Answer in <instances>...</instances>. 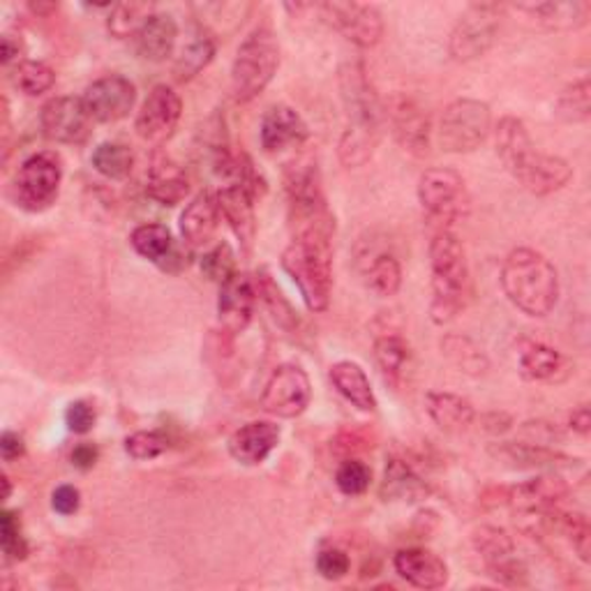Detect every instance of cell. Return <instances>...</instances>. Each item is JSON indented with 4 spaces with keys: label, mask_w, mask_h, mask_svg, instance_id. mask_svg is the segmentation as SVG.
<instances>
[{
    "label": "cell",
    "mask_w": 591,
    "mask_h": 591,
    "mask_svg": "<svg viewBox=\"0 0 591 591\" xmlns=\"http://www.w3.org/2000/svg\"><path fill=\"white\" fill-rule=\"evenodd\" d=\"M339 90H343V102L347 109V130L337 150L339 160L345 167H363L379 144L383 107L363 63H349L339 70Z\"/></svg>",
    "instance_id": "obj_1"
},
{
    "label": "cell",
    "mask_w": 591,
    "mask_h": 591,
    "mask_svg": "<svg viewBox=\"0 0 591 591\" xmlns=\"http://www.w3.org/2000/svg\"><path fill=\"white\" fill-rule=\"evenodd\" d=\"M497 153L520 186L536 197L559 192L573 178V169L557 155L536 150L520 119L506 116L497 127Z\"/></svg>",
    "instance_id": "obj_2"
},
{
    "label": "cell",
    "mask_w": 591,
    "mask_h": 591,
    "mask_svg": "<svg viewBox=\"0 0 591 591\" xmlns=\"http://www.w3.org/2000/svg\"><path fill=\"white\" fill-rule=\"evenodd\" d=\"M333 232L303 230L282 253V268L299 287L310 312H326L333 293Z\"/></svg>",
    "instance_id": "obj_3"
},
{
    "label": "cell",
    "mask_w": 591,
    "mask_h": 591,
    "mask_svg": "<svg viewBox=\"0 0 591 591\" xmlns=\"http://www.w3.org/2000/svg\"><path fill=\"white\" fill-rule=\"evenodd\" d=\"M502 289L527 316H548L559 301V276L553 261L532 247H517L504 259Z\"/></svg>",
    "instance_id": "obj_4"
},
{
    "label": "cell",
    "mask_w": 591,
    "mask_h": 591,
    "mask_svg": "<svg viewBox=\"0 0 591 591\" xmlns=\"http://www.w3.org/2000/svg\"><path fill=\"white\" fill-rule=\"evenodd\" d=\"M432 266V322L444 326L456 320L467 303L469 293V261L465 245L450 230L435 232L430 243Z\"/></svg>",
    "instance_id": "obj_5"
},
{
    "label": "cell",
    "mask_w": 591,
    "mask_h": 591,
    "mask_svg": "<svg viewBox=\"0 0 591 591\" xmlns=\"http://www.w3.org/2000/svg\"><path fill=\"white\" fill-rule=\"evenodd\" d=\"M280 67V44L270 29H255L236 52L232 67L234 100L245 104L261 96Z\"/></svg>",
    "instance_id": "obj_6"
},
{
    "label": "cell",
    "mask_w": 591,
    "mask_h": 591,
    "mask_svg": "<svg viewBox=\"0 0 591 591\" xmlns=\"http://www.w3.org/2000/svg\"><path fill=\"white\" fill-rule=\"evenodd\" d=\"M285 188L296 232L303 230L335 232V220L326 207L322 174L316 163L301 160L296 165H289L285 176Z\"/></svg>",
    "instance_id": "obj_7"
},
{
    "label": "cell",
    "mask_w": 591,
    "mask_h": 591,
    "mask_svg": "<svg viewBox=\"0 0 591 591\" xmlns=\"http://www.w3.org/2000/svg\"><path fill=\"white\" fill-rule=\"evenodd\" d=\"M419 201L425 218L430 224L437 226V232L450 230L453 222L462 220L469 213L465 178L456 169H427L419 180Z\"/></svg>",
    "instance_id": "obj_8"
},
{
    "label": "cell",
    "mask_w": 591,
    "mask_h": 591,
    "mask_svg": "<svg viewBox=\"0 0 591 591\" xmlns=\"http://www.w3.org/2000/svg\"><path fill=\"white\" fill-rule=\"evenodd\" d=\"M63 183V165L56 153H35L14 176V201L29 213L52 209Z\"/></svg>",
    "instance_id": "obj_9"
},
{
    "label": "cell",
    "mask_w": 591,
    "mask_h": 591,
    "mask_svg": "<svg viewBox=\"0 0 591 591\" xmlns=\"http://www.w3.org/2000/svg\"><path fill=\"white\" fill-rule=\"evenodd\" d=\"M492 113L481 100H453L439 121V144L446 153H471L490 134Z\"/></svg>",
    "instance_id": "obj_10"
},
{
    "label": "cell",
    "mask_w": 591,
    "mask_h": 591,
    "mask_svg": "<svg viewBox=\"0 0 591 591\" xmlns=\"http://www.w3.org/2000/svg\"><path fill=\"white\" fill-rule=\"evenodd\" d=\"M312 400L308 372L296 363H282L272 370L261 395L264 412L278 419H299Z\"/></svg>",
    "instance_id": "obj_11"
},
{
    "label": "cell",
    "mask_w": 591,
    "mask_h": 591,
    "mask_svg": "<svg viewBox=\"0 0 591 591\" xmlns=\"http://www.w3.org/2000/svg\"><path fill=\"white\" fill-rule=\"evenodd\" d=\"M499 19H502V8L494 3L469 8L450 33V56L467 63L488 54L499 33Z\"/></svg>",
    "instance_id": "obj_12"
},
{
    "label": "cell",
    "mask_w": 591,
    "mask_h": 591,
    "mask_svg": "<svg viewBox=\"0 0 591 591\" xmlns=\"http://www.w3.org/2000/svg\"><path fill=\"white\" fill-rule=\"evenodd\" d=\"M40 125L44 136L56 144H83L93 130V116L83 98L63 96L42 107Z\"/></svg>",
    "instance_id": "obj_13"
},
{
    "label": "cell",
    "mask_w": 591,
    "mask_h": 591,
    "mask_svg": "<svg viewBox=\"0 0 591 591\" xmlns=\"http://www.w3.org/2000/svg\"><path fill=\"white\" fill-rule=\"evenodd\" d=\"M180 113H183L180 96L171 86L157 83L144 100L140 113H136L134 130L144 142L163 144L174 134L180 121Z\"/></svg>",
    "instance_id": "obj_14"
},
{
    "label": "cell",
    "mask_w": 591,
    "mask_h": 591,
    "mask_svg": "<svg viewBox=\"0 0 591 591\" xmlns=\"http://www.w3.org/2000/svg\"><path fill=\"white\" fill-rule=\"evenodd\" d=\"M326 19L360 49H370L383 35V19L375 5L368 3H324Z\"/></svg>",
    "instance_id": "obj_15"
},
{
    "label": "cell",
    "mask_w": 591,
    "mask_h": 591,
    "mask_svg": "<svg viewBox=\"0 0 591 591\" xmlns=\"http://www.w3.org/2000/svg\"><path fill=\"white\" fill-rule=\"evenodd\" d=\"M568 494H571V488L559 476H538V479L504 490V504H509L520 515L538 520L559 509Z\"/></svg>",
    "instance_id": "obj_16"
},
{
    "label": "cell",
    "mask_w": 591,
    "mask_h": 591,
    "mask_svg": "<svg viewBox=\"0 0 591 591\" xmlns=\"http://www.w3.org/2000/svg\"><path fill=\"white\" fill-rule=\"evenodd\" d=\"M90 116L98 123L123 121L136 102V88L121 75H109L90 83L83 93Z\"/></svg>",
    "instance_id": "obj_17"
},
{
    "label": "cell",
    "mask_w": 591,
    "mask_h": 591,
    "mask_svg": "<svg viewBox=\"0 0 591 591\" xmlns=\"http://www.w3.org/2000/svg\"><path fill=\"white\" fill-rule=\"evenodd\" d=\"M255 305H257V285L249 276L236 272L234 278L220 285L218 316L226 333L232 335L243 333L249 326V322H253Z\"/></svg>",
    "instance_id": "obj_18"
},
{
    "label": "cell",
    "mask_w": 591,
    "mask_h": 591,
    "mask_svg": "<svg viewBox=\"0 0 591 591\" xmlns=\"http://www.w3.org/2000/svg\"><path fill=\"white\" fill-rule=\"evenodd\" d=\"M391 127L398 144L412 155H427L430 150V136H432V123L427 111L412 98L398 96L389 111Z\"/></svg>",
    "instance_id": "obj_19"
},
{
    "label": "cell",
    "mask_w": 591,
    "mask_h": 591,
    "mask_svg": "<svg viewBox=\"0 0 591 591\" xmlns=\"http://www.w3.org/2000/svg\"><path fill=\"white\" fill-rule=\"evenodd\" d=\"M259 136H261V148L266 153H282L287 148L305 144L310 130L299 111L287 104H278V107H270L264 113Z\"/></svg>",
    "instance_id": "obj_20"
},
{
    "label": "cell",
    "mask_w": 591,
    "mask_h": 591,
    "mask_svg": "<svg viewBox=\"0 0 591 591\" xmlns=\"http://www.w3.org/2000/svg\"><path fill=\"white\" fill-rule=\"evenodd\" d=\"M280 425L270 421H253L238 427L230 437L232 458L245 467H257L266 462L272 450L280 444Z\"/></svg>",
    "instance_id": "obj_21"
},
{
    "label": "cell",
    "mask_w": 591,
    "mask_h": 591,
    "mask_svg": "<svg viewBox=\"0 0 591 591\" xmlns=\"http://www.w3.org/2000/svg\"><path fill=\"white\" fill-rule=\"evenodd\" d=\"M218 209L220 218L226 220V224L232 226V232L241 241L245 253H249L253 247L255 234H257V222H255V197L249 194L241 186H224L218 194Z\"/></svg>",
    "instance_id": "obj_22"
},
{
    "label": "cell",
    "mask_w": 591,
    "mask_h": 591,
    "mask_svg": "<svg viewBox=\"0 0 591 591\" xmlns=\"http://www.w3.org/2000/svg\"><path fill=\"white\" fill-rule=\"evenodd\" d=\"M393 566L402 580L419 589H442L448 582L446 561L423 548L400 550L393 559Z\"/></svg>",
    "instance_id": "obj_23"
},
{
    "label": "cell",
    "mask_w": 591,
    "mask_h": 591,
    "mask_svg": "<svg viewBox=\"0 0 591 591\" xmlns=\"http://www.w3.org/2000/svg\"><path fill=\"white\" fill-rule=\"evenodd\" d=\"M220 209H218V199L211 192H201L197 194L186 211L180 213V238L190 247H207L220 224Z\"/></svg>",
    "instance_id": "obj_24"
},
{
    "label": "cell",
    "mask_w": 591,
    "mask_h": 591,
    "mask_svg": "<svg viewBox=\"0 0 591 591\" xmlns=\"http://www.w3.org/2000/svg\"><path fill=\"white\" fill-rule=\"evenodd\" d=\"M517 12L534 19L548 31H578L587 26L591 5L587 0H550V3H520Z\"/></svg>",
    "instance_id": "obj_25"
},
{
    "label": "cell",
    "mask_w": 591,
    "mask_h": 591,
    "mask_svg": "<svg viewBox=\"0 0 591 591\" xmlns=\"http://www.w3.org/2000/svg\"><path fill=\"white\" fill-rule=\"evenodd\" d=\"M490 453L497 460L517 469H557V467H571V462H578L555 450L553 446H540L532 442L492 444Z\"/></svg>",
    "instance_id": "obj_26"
},
{
    "label": "cell",
    "mask_w": 591,
    "mask_h": 591,
    "mask_svg": "<svg viewBox=\"0 0 591 591\" xmlns=\"http://www.w3.org/2000/svg\"><path fill=\"white\" fill-rule=\"evenodd\" d=\"M178 44V24L171 14H153L136 35V52L150 63L167 60Z\"/></svg>",
    "instance_id": "obj_27"
},
{
    "label": "cell",
    "mask_w": 591,
    "mask_h": 591,
    "mask_svg": "<svg viewBox=\"0 0 591 591\" xmlns=\"http://www.w3.org/2000/svg\"><path fill=\"white\" fill-rule=\"evenodd\" d=\"M331 381L335 391L343 395L349 404H354L360 412H375L377 398L372 391V383L358 363L339 360L331 368Z\"/></svg>",
    "instance_id": "obj_28"
},
{
    "label": "cell",
    "mask_w": 591,
    "mask_h": 591,
    "mask_svg": "<svg viewBox=\"0 0 591 591\" xmlns=\"http://www.w3.org/2000/svg\"><path fill=\"white\" fill-rule=\"evenodd\" d=\"M425 409L430 419L435 421L444 432H465L476 421L473 404L456 393L432 391L425 398Z\"/></svg>",
    "instance_id": "obj_29"
},
{
    "label": "cell",
    "mask_w": 591,
    "mask_h": 591,
    "mask_svg": "<svg viewBox=\"0 0 591 591\" xmlns=\"http://www.w3.org/2000/svg\"><path fill=\"white\" fill-rule=\"evenodd\" d=\"M427 494V483L404 460L393 458L386 465L381 483V497L386 502H421Z\"/></svg>",
    "instance_id": "obj_30"
},
{
    "label": "cell",
    "mask_w": 591,
    "mask_h": 591,
    "mask_svg": "<svg viewBox=\"0 0 591 591\" xmlns=\"http://www.w3.org/2000/svg\"><path fill=\"white\" fill-rule=\"evenodd\" d=\"M215 56V40L213 35L203 29V26H194V31L190 33L188 42L180 47L176 63H174V75L178 81H188L192 77H197L203 67H207Z\"/></svg>",
    "instance_id": "obj_31"
},
{
    "label": "cell",
    "mask_w": 591,
    "mask_h": 591,
    "mask_svg": "<svg viewBox=\"0 0 591 591\" xmlns=\"http://www.w3.org/2000/svg\"><path fill=\"white\" fill-rule=\"evenodd\" d=\"M190 190L188 176L183 174V169H178L176 165H171L169 160L155 163L148 176V197L155 199L157 203H163V207H176L186 199Z\"/></svg>",
    "instance_id": "obj_32"
},
{
    "label": "cell",
    "mask_w": 591,
    "mask_h": 591,
    "mask_svg": "<svg viewBox=\"0 0 591 591\" xmlns=\"http://www.w3.org/2000/svg\"><path fill=\"white\" fill-rule=\"evenodd\" d=\"M130 245L134 247V253L144 257L146 261H153L160 268L167 266L171 255L176 253V243L171 232L165 224H142L136 226L130 236Z\"/></svg>",
    "instance_id": "obj_33"
},
{
    "label": "cell",
    "mask_w": 591,
    "mask_h": 591,
    "mask_svg": "<svg viewBox=\"0 0 591 591\" xmlns=\"http://www.w3.org/2000/svg\"><path fill=\"white\" fill-rule=\"evenodd\" d=\"M409 358H412V352L400 335H381L375 339V360L386 383H391L393 389L402 383Z\"/></svg>",
    "instance_id": "obj_34"
},
{
    "label": "cell",
    "mask_w": 591,
    "mask_h": 591,
    "mask_svg": "<svg viewBox=\"0 0 591 591\" xmlns=\"http://www.w3.org/2000/svg\"><path fill=\"white\" fill-rule=\"evenodd\" d=\"M564 370V356L540 343H532L520 354V372L529 381H553Z\"/></svg>",
    "instance_id": "obj_35"
},
{
    "label": "cell",
    "mask_w": 591,
    "mask_h": 591,
    "mask_svg": "<svg viewBox=\"0 0 591 591\" xmlns=\"http://www.w3.org/2000/svg\"><path fill=\"white\" fill-rule=\"evenodd\" d=\"M90 165L109 180H123L134 167V155L125 144L104 142L90 155Z\"/></svg>",
    "instance_id": "obj_36"
},
{
    "label": "cell",
    "mask_w": 591,
    "mask_h": 591,
    "mask_svg": "<svg viewBox=\"0 0 591 591\" xmlns=\"http://www.w3.org/2000/svg\"><path fill=\"white\" fill-rule=\"evenodd\" d=\"M473 548L481 555L486 566H497L515 557V543L506 529L499 527H479L473 532Z\"/></svg>",
    "instance_id": "obj_37"
},
{
    "label": "cell",
    "mask_w": 591,
    "mask_h": 591,
    "mask_svg": "<svg viewBox=\"0 0 591 591\" xmlns=\"http://www.w3.org/2000/svg\"><path fill=\"white\" fill-rule=\"evenodd\" d=\"M366 278H368V287L377 296L391 299V296H395L400 291V287H402L400 261L389 253H381L370 261V266L366 270Z\"/></svg>",
    "instance_id": "obj_38"
},
{
    "label": "cell",
    "mask_w": 591,
    "mask_h": 591,
    "mask_svg": "<svg viewBox=\"0 0 591 591\" xmlns=\"http://www.w3.org/2000/svg\"><path fill=\"white\" fill-rule=\"evenodd\" d=\"M444 354L456 363V366L469 375H483L488 370V358L481 347H476L465 335H448L442 343Z\"/></svg>",
    "instance_id": "obj_39"
},
{
    "label": "cell",
    "mask_w": 591,
    "mask_h": 591,
    "mask_svg": "<svg viewBox=\"0 0 591 591\" xmlns=\"http://www.w3.org/2000/svg\"><path fill=\"white\" fill-rule=\"evenodd\" d=\"M153 14L155 12L148 3H121L111 10L109 33L119 40L136 37Z\"/></svg>",
    "instance_id": "obj_40"
},
{
    "label": "cell",
    "mask_w": 591,
    "mask_h": 591,
    "mask_svg": "<svg viewBox=\"0 0 591 591\" xmlns=\"http://www.w3.org/2000/svg\"><path fill=\"white\" fill-rule=\"evenodd\" d=\"M557 116L564 123H584L591 116V83L589 79L564 88L557 100Z\"/></svg>",
    "instance_id": "obj_41"
},
{
    "label": "cell",
    "mask_w": 591,
    "mask_h": 591,
    "mask_svg": "<svg viewBox=\"0 0 591 591\" xmlns=\"http://www.w3.org/2000/svg\"><path fill=\"white\" fill-rule=\"evenodd\" d=\"M54 83H56V73L47 63L24 60L14 67V86L29 98H37L42 93H47Z\"/></svg>",
    "instance_id": "obj_42"
},
{
    "label": "cell",
    "mask_w": 591,
    "mask_h": 591,
    "mask_svg": "<svg viewBox=\"0 0 591 591\" xmlns=\"http://www.w3.org/2000/svg\"><path fill=\"white\" fill-rule=\"evenodd\" d=\"M553 527H557L568 538V543L573 545V550L578 553V557L587 564L589 555H591L589 520L584 515H580V513H564L559 509H555Z\"/></svg>",
    "instance_id": "obj_43"
},
{
    "label": "cell",
    "mask_w": 591,
    "mask_h": 591,
    "mask_svg": "<svg viewBox=\"0 0 591 591\" xmlns=\"http://www.w3.org/2000/svg\"><path fill=\"white\" fill-rule=\"evenodd\" d=\"M201 270L209 280L224 285L230 278L236 276V255L230 243H218L213 249H209L201 259Z\"/></svg>",
    "instance_id": "obj_44"
},
{
    "label": "cell",
    "mask_w": 591,
    "mask_h": 591,
    "mask_svg": "<svg viewBox=\"0 0 591 591\" xmlns=\"http://www.w3.org/2000/svg\"><path fill=\"white\" fill-rule=\"evenodd\" d=\"M370 483H372V469L366 462H360L356 458H347L343 465L337 467L335 486L343 494L358 497L370 488Z\"/></svg>",
    "instance_id": "obj_45"
},
{
    "label": "cell",
    "mask_w": 591,
    "mask_h": 591,
    "mask_svg": "<svg viewBox=\"0 0 591 591\" xmlns=\"http://www.w3.org/2000/svg\"><path fill=\"white\" fill-rule=\"evenodd\" d=\"M255 285H257V296L270 310L272 320H276L282 328H291L296 324V314H293L291 305L285 301L280 287L272 282L268 276H259V280H255Z\"/></svg>",
    "instance_id": "obj_46"
},
{
    "label": "cell",
    "mask_w": 591,
    "mask_h": 591,
    "mask_svg": "<svg viewBox=\"0 0 591 591\" xmlns=\"http://www.w3.org/2000/svg\"><path fill=\"white\" fill-rule=\"evenodd\" d=\"M167 448H169V439L163 435V432H155V430L134 432V435L125 439V453L134 460H155V458H160Z\"/></svg>",
    "instance_id": "obj_47"
},
{
    "label": "cell",
    "mask_w": 591,
    "mask_h": 591,
    "mask_svg": "<svg viewBox=\"0 0 591 591\" xmlns=\"http://www.w3.org/2000/svg\"><path fill=\"white\" fill-rule=\"evenodd\" d=\"M0 545L8 561H21L29 555V543L21 534V522L14 511H3L0 515Z\"/></svg>",
    "instance_id": "obj_48"
},
{
    "label": "cell",
    "mask_w": 591,
    "mask_h": 591,
    "mask_svg": "<svg viewBox=\"0 0 591 591\" xmlns=\"http://www.w3.org/2000/svg\"><path fill=\"white\" fill-rule=\"evenodd\" d=\"M316 571L326 580H343L352 571V559L345 550L326 548L316 557Z\"/></svg>",
    "instance_id": "obj_49"
},
{
    "label": "cell",
    "mask_w": 591,
    "mask_h": 591,
    "mask_svg": "<svg viewBox=\"0 0 591 591\" xmlns=\"http://www.w3.org/2000/svg\"><path fill=\"white\" fill-rule=\"evenodd\" d=\"M96 421H98L96 406L90 402H86V400L73 402L70 406H67V412H65L67 430L75 432V435H88V432L96 427Z\"/></svg>",
    "instance_id": "obj_50"
},
{
    "label": "cell",
    "mask_w": 591,
    "mask_h": 591,
    "mask_svg": "<svg viewBox=\"0 0 591 591\" xmlns=\"http://www.w3.org/2000/svg\"><path fill=\"white\" fill-rule=\"evenodd\" d=\"M488 573L497 580V582H502V584H509V587H527V566L522 564L515 557L502 561V564H497L492 568H488Z\"/></svg>",
    "instance_id": "obj_51"
},
{
    "label": "cell",
    "mask_w": 591,
    "mask_h": 591,
    "mask_svg": "<svg viewBox=\"0 0 591 591\" xmlns=\"http://www.w3.org/2000/svg\"><path fill=\"white\" fill-rule=\"evenodd\" d=\"M522 432H525V437L532 444H540V446H553L555 442L564 439V432L557 425L545 423V421L525 423V425H522Z\"/></svg>",
    "instance_id": "obj_52"
},
{
    "label": "cell",
    "mask_w": 591,
    "mask_h": 591,
    "mask_svg": "<svg viewBox=\"0 0 591 591\" xmlns=\"http://www.w3.org/2000/svg\"><path fill=\"white\" fill-rule=\"evenodd\" d=\"M81 506V492L75 486H58L52 494V509L58 515H75Z\"/></svg>",
    "instance_id": "obj_53"
},
{
    "label": "cell",
    "mask_w": 591,
    "mask_h": 591,
    "mask_svg": "<svg viewBox=\"0 0 591 591\" xmlns=\"http://www.w3.org/2000/svg\"><path fill=\"white\" fill-rule=\"evenodd\" d=\"M26 453V444L21 439L16 432H3V437H0V456H3L5 462H14Z\"/></svg>",
    "instance_id": "obj_54"
},
{
    "label": "cell",
    "mask_w": 591,
    "mask_h": 591,
    "mask_svg": "<svg viewBox=\"0 0 591 591\" xmlns=\"http://www.w3.org/2000/svg\"><path fill=\"white\" fill-rule=\"evenodd\" d=\"M98 460H100V450H98L96 444L83 442V444L75 446V450H73V465L77 469H81V471L93 469L98 465Z\"/></svg>",
    "instance_id": "obj_55"
},
{
    "label": "cell",
    "mask_w": 591,
    "mask_h": 591,
    "mask_svg": "<svg viewBox=\"0 0 591 591\" xmlns=\"http://www.w3.org/2000/svg\"><path fill=\"white\" fill-rule=\"evenodd\" d=\"M568 430L576 432V435L580 437H587L589 430H591V412L587 404H580L576 412L571 414V419H568Z\"/></svg>",
    "instance_id": "obj_56"
},
{
    "label": "cell",
    "mask_w": 591,
    "mask_h": 591,
    "mask_svg": "<svg viewBox=\"0 0 591 591\" xmlns=\"http://www.w3.org/2000/svg\"><path fill=\"white\" fill-rule=\"evenodd\" d=\"M511 425H513V421H511L509 414H499V412H494V414L483 416V430L492 432V435H502V432L511 430Z\"/></svg>",
    "instance_id": "obj_57"
},
{
    "label": "cell",
    "mask_w": 591,
    "mask_h": 591,
    "mask_svg": "<svg viewBox=\"0 0 591 591\" xmlns=\"http://www.w3.org/2000/svg\"><path fill=\"white\" fill-rule=\"evenodd\" d=\"M14 56H19V42H14L12 35H5L3 37V52H0V60H3V65H8Z\"/></svg>",
    "instance_id": "obj_58"
},
{
    "label": "cell",
    "mask_w": 591,
    "mask_h": 591,
    "mask_svg": "<svg viewBox=\"0 0 591 591\" xmlns=\"http://www.w3.org/2000/svg\"><path fill=\"white\" fill-rule=\"evenodd\" d=\"M0 481H3V499H10V494H12V483H10V476L8 473H3V479H0Z\"/></svg>",
    "instance_id": "obj_59"
}]
</instances>
